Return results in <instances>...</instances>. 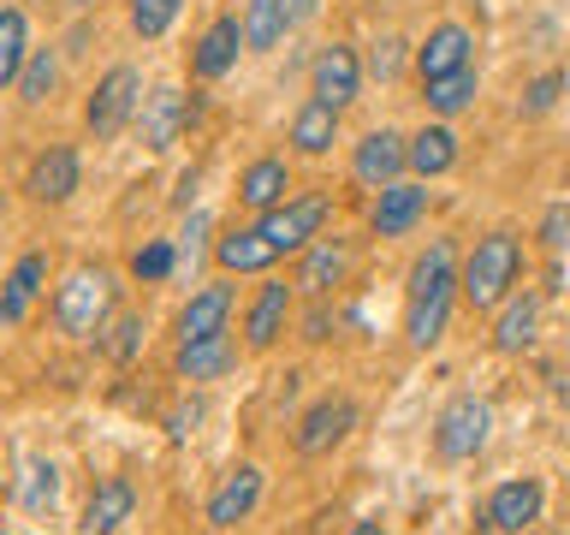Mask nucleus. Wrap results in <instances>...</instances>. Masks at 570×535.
Returning <instances> with one entry per match:
<instances>
[{"mask_svg":"<svg viewBox=\"0 0 570 535\" xmlns=\"http://www.w3.org/2000/svg\"><path fill=\"white\" fill-rule=\"evenodd\" d=\"M78 185H83V160H78L71 143H48V149L30 160V173H24L30 203H42V208L71 203V191H78Z\"/></svg>","mask_w":570,"mask_h":535,"instance_id":"nucleus-9","label":"nucleus"},{"mask_svg":"<svg viewBox=\"0 0 570 535\" xmlns=\"http://www.w3.org/2000/svg\"><path fill=\"white\" fill-rule=\"evenodd\" d=\"M196 422H203V405H185V410H173V417H167V435L185 440V435H196Z\"/></svg>","mask_w":570,"mask_h":535,"instance_id":"nucleus-40","label":"nucleus"},{"mask_svg":"<svg viewBox=\"0 0 570 535\" xmlns=\"http://www.w3.org/2000/svg\"><path fill=\"white\" fill-rule=\"evenodd\" d=\"M303 339H309V346H321V339H327V303H321V310H309V321H303Z\"/></svg>","mask_w":570,"mask_h":535,"instance_id":"nucleus-41","label":"nucleus"},{"mask_svg":"<svg viewBox=\"0 0 570 535\" xmlns=\"http://www.w3.org/2000/svg\"><path fill=\"white\" fill-rule=\"evenodd\" d=\"M142 339H149V315H119L114 321V339H101V346H107V357H114V363H131V357L142 351Z\"/></svg>","mask_w":570,"mask_h":535,"instance_id":"nucleus-36","label":"nucleus"},{"mask_svg":"<svg viewBox=\"0 0 570 535\" xmlns=\"http://www.w3.org/2000/svg\"><path fill=\"white\" fill-rule=\"evenodd\" d=\"M53 499H60V464H48V458L24 464V481H18V506H24V512H53Z\"/></svg>","mask_w":570,"mask_h":535,"instance_id":"nucleus-32","label":"nucleus"},{"mask_svg":"<svg viewBox=\"0 0 570 535\" xmlns=\"http://www.w3.org/2000/svg\"><path fill=\"white\" fill-rule=\"evenodd\" d=\"M541 506H547L541 476L499 481V488L488 494V529H499V535H529V529H534V517H541Z\"/></svg>","mask_w":570,"mask_h":535,"instance_id":"nucleus-13","label":"nucleus"},{"mask_svg":"<svg viewBox=\"0 0 570 535\" xmlns=\"http://www.w3.org/2000/svg\"><path fill=\"white\" fill-rule=\"evenodd\" d=\"M422 221H428V178H410V185L399 178V185H386L368 208L374 239H404V232H416Z\"/></svg>","mask_w":570,"mask_h":535,"instance_id":"nucleus-12","label":"nucleus"},{"mask_svg":"<svg viewBox=\"0 0 570 535\" xmlns=\"http://www.w3.org/2000/svg\"><path fill=\"white\" fill-rule=\"evenodd\" d=\"M285 328H292V285L262 280L249 310H244V351H274Z\"/></svg>","mask_w":570,"mask_h":535,"instance_id":"nucleus-14","label":"nucleus"},{"mask_svg":"<svg viewBox=\"0 0 570 535\" xmlns=\"http://www.w3.org/2000/svg\"><path fill=\"white\" fill-rule=\"evenodd\" d=\"M475 89H481V71H475V66H463V71H452V78L422 84V101H428V114L458 119L463 107H475Z\"/></svg>","mask_w":570,"mask_h":535,"instance_id":"nucleus-30","label":"nucleus"},{"mask_svg":"<svg viewBox=\"0 0 570 535\" xmlns=\"http://www.w3.org/2000/svg\"><path fill=\"white\" fill-rule=\"evenodd\" d=\"M203 239H208V214H203V208H190L185 232H178V268H190L196 256H203Z\"/></svg>","mask_w":570,"mask_h":535,"instance_id":"nucleus-38","label":"nucleus"},{"mask_svg":"<svg viewBox=\"0 0 570 535\" xmlns=\"http://www.w3.org/2000/svg\"><path fill=\"white\" fill-rule=\"evenodd\" d=\"M214 262H220V274H274L279 250L267 244L262 226H226L214 239Z\"/></svg>","mask_w":570,"mask_h":535,"instance_id":"nucleus-19","label":"nucleus"},{"mask_svg":"<svg viewBox=\"0 0 570 535\" xmlns=\"http://www.w3.org/2000/svg\"><path fill=\"white\" fill-rule=\"evenodd\" d=\"M475 54V36H470V25H434L428 30V42L416 48V78L422 84H434V78H452V71H463V66H475L470 60Z\"/></svg>","mask_w":570,"mask_h":535,"instance_id":"nucleus-16","label":"nucleus"},{"mask_svg":"<svg viewBox=\"0 0 570 535\" xmlns=\"http://www.w3.org/2000/svg\"><path fill=\"white\" fill-rule=\"evenodd\" d=\"M66 7H71V12H89V7H96V0H66Z\"/></svg>","mask_w":570,"mask_h":535,"instance_id":"nucleus-44","label":"nucleus"},{"mask_svg":"<svg viewBox=\"0 0 570 535\" xmlns=\"http://www.w3.org/2000/svg\"><path fill=\"white\" fill-rule=\"evenodd\" d=\"M137 114H142V78H137V66H107L101 84L89 89V101H83L89 137H96V143H114Z\"/></svg>","mask_w":570,"mask_h":535,"instance_id":"nucleus-5","label":"nucleus"},{"mask_svg":"<svg viewBox=\"0 0 570 535\" xmlns=\"http://www.w3.org/2000/svg\"><path fill=\"white\" fill-rule=\"evenodd\" d=\"M137 125H142V143H149V149H173L178 132H185V125H196V119H190V101L178 96L173 84H160V89H149V96H142Z\"/></svg>","mask_w":570,"mask_h":535,"instance_id":"nucleus-20","label":"nucleus"},{"mask_svg":"<svg viewBox=\"0 0 570 535\" xmlns=\"http://www.w3.org/2000/svg\"><path fill=\"white\" fill-rule=\"evenodd\" d=\"M114 274L107 268H71V274L53 285V328L66 339H101L107 315H114Z\"/></svg>","mask_w":570,"mask_h":535,"instance_id":"nucleus-3","label":"nucleus"},{"mask_svg":"<svg viewBox=\"0 0 570 535\" xmlns=\"http://www.w3.org/2000/svg\"><path fill=\"white\" fill-rule=\"evenodd\" d=\"M517 280H523V239H517L511 226L481 232L475 250L463 256V303L481 315H493L499 303L517 292Z\"/></svg>","mask_w":570,"mask_h":535,"instance_id":"nucleus-2","label":"nucleus"},{"mask_svg":"<svg viewBox=\"0 0 570 535\" xmlns=\"http://www.w3.org/2000/svg\"><path fill=\"white\" fill-rule=\"evenodd\" d=\"M541 244H547V250H564V244H570V203H552V208L541 214Z\"/></svg>","mask_w":570,"mask_h":535,"instance_id":"nucleus-39","label":"nucleus"},{"mask_svg":"<svg viewBox=\"0 0 570 535\" xmlns=\"http://www.w3.org/2000/svg\"><path fill=\"white\" fill-rule=\"evenodd\" d=\"M356 428V399L351 392H327V399H315L309 410L297 417V435H292V446L303 458H327L338 440H345Z\"/></svg>","mask_w":570,"mask_h":535,"instance_id":"nucleus-8","label":"nucleus"},{"mask_svg":"<svg viewBox=\"0 0 570 535\" xmlns=\"http://www.w3.org/2000/svg\"><path fill=\"white\" fill-rule=\"evenodd\" d=\"M529 535H541V529H529Z\"/></svg>","mask_w":570,"mask_h":535,"instance_id":"nucleus-48","label":"nucleus"},{"mask_svg":"<svg viewBox=\"0 0 570 535\" xmlns=\"http://www.w3.org/2000/svg\"><path fill=\"white\" fill-rule=\"evenodd\" d=\"M534 328H541V298H534V292H511L493 310V351H505V357L529 351L534 346Z\"/></svg>","mask_w":570,"mask_h":535,"instance_id":"nucleus-25","label":"nucleus"},{"mask_svg":"<svg viewBox=\"0 0 570 535\" xmlns=\"http://www.w3.org/2000/svg\"><path fill=\"white\" fill-rule=\"evenodd\" d=\"M351 268H356L351 239H338V232H321V239L297 256V285H303L309 298H327V292H338V285L351 280Z\"/></svg>","mask_w":570,"mask_h":535,"instance_id":"nucleus-10","label":"nucleus"},{"mask_svg":"<svg viewBox=\"0 0 570 535\" xmlns=\"http://www.w3.org/2000/svg\"><path fill=\"white\" fill-rule=\"evenodd\" d=\"M315 7H321V0H297V25H303V18H309Z\"/></svg>","mask_w":570,"mask_h":535,"instance_id":"nucleus-43","label":"nucleus"},{"mask_svg":"<svg viewBox=\"0 0 570 535\" xmlns=\"http://www.w3.org/2000/svg\"><path fill=\"white\" fill-rule=\"evenodd\" d=\"M404 167H410V137H399V132H368L351 149V173L363 178V185H374V191L399 185Z\"/></svg>","mask_w":570,"mask_h":535,"instance_id":"nucleus-17","label":"nucleus"},{"mask_svg":"<svg viewBox=\"0 0 570 535\" xmlns=\"http://www.w3.org/2000/svg\"><path fill=\"white\" fill-rule=\"evenodd\" d=\"M214 333H232V285L226 280L196 285L190 303L178 310V346H190V339H214Z\"/></svg>","mask_w":570,"mask_h":535,"instance_id":"nucleus-18","label":"nucleus"},{"mask_svg":"<svg viewBox=\"0 0 570 535\" xmlns=\"http://www.w3.org/2000/svg\"><path fill=\"white\" fill-rule=\"evenodd\" d=\"M351 535H392V529L381 524V517H363V524H351Z\"/></svg>","mask_w":570,"mask_h":535,"instance_id":"nucleus-42","label":"nucleus"},{"mask_svg":"<svg viewBox=\"0 0 570 535\" xmlns=\"http://www.w3.org/2000/svg\"><path fill=\"white\" fill-rule=\"evenodd\" d=\"M42 285H48V250H24L7 274V292H0V321H7V328H24V315H30V303Z\"/></svg>","mask_w":570,"mask_h":535,"instance_id":"nucleus-22","label":"nucleus"},{"mask_svg":"<svg viewBox=\"0 0 570 535\" xmlns=\"http://www.w3.org/2000/svg\"><path fill=\"white\" fill-rule=\"evenodd\" d=\"M285 196H292V167H285V155H256L249 160L244 178H238V203L262 221V214L279 208Z\"/></svg>","mask_w":570,"mask_h":535,"instance_id":"nucleus-21","label":"nucleus"},{"mask_svg":"<svg viewBox=\"0 0 570 535\" xmlns=\"http://www.w3.org/2000/svg\"><path fill=\"white\" fill-rule=\"evenodd\" d=\"M463 298V262L452 239H428V250L410 262L404 280V339L416 351H434L452 321V303Z\"/></svg>","mask_w":570,"mask_h":535,"instance_id":"nucleus-1","label":"nucleus"},{"mask_svg":"<svg viewBox=\"0 0 570 535\" xmlns=\"http://www.w3.org/2000/svg\"><path fill=\"white\" fill-rule=\"evenodd\" d=\"M338 119H345V114H338L333 101H321V96H309V101H303L297 114H292V132H285V143H292L297 155H309V160H321V155H327L333 143H338Z\"/></svg>","mask_w":570,"mask_h":535,"instance_id":"nucleus-23","label":"nucleus"},{"mask_svg":"<svg viewBox=\"0 0 570 535\" xmlns=\"http://www.w3.org/2000/svg\"><path fill=\"white\" fill-rule=\"evenodd\" d=\"M363 78H368V60L356 54L351 42H327L315 54V66H309V96H321V101H333L338 114L363 96Z\"/></svg>","mask_w":570,"mask_h":535,"instance_id":"nucleus-7","label":"nucleus"},{"mask_svg":"<svg viewBox=\"0 0 570 535\" xmlns=\"http://www.w3.org/2000/svg\"><path fill=\"white\" fill-rule=\"evenodd\" d=\"M7 535H24V529H7Z\"/></svg>","mask_w":570,"mask_h":535,"instance_id":"nucleus-47","label":"nucleus"},{"mask_svg":"<svg viewBox=\"0 0 570 535\" xmlns=\"http://www.w3.org/2000/svg\"><path fill=\"white\" fill-rule=\"evenodd\" d=\"M53 84H60V48L42 42V48L30 54V66H24V78H18L12 96L24 101V107H42V101L53 96Z\"/></svg>","mask_w":570,"mask_h":535,"instance_id":"nucleus-31","label":"nucleus"},{"mask_svg":"<svg viewBox=\"0 0 570 535\" xmlns=\"http://www.w3.org/2000/svg\"><path fill=\"white\" fill-rule=\"evenodd\" d=\"M327 221H333V191H303V196H285L279 208H267L256 226L267 232V244L279 256H303L327 232Z\"/></svg>","mask_w":570,"mask_h":535,"instance_id":"nucleus-4","label":"nucleus"},{"mask_svg":"<svg viewBox=\"0 0 570 535\" xmlns=\"http://www.w3.org/2000/svg\"><path fill=\"white\" fill-rule=\"evenodd\" d=\"M262 488H267V481H262L256 464H238V470H226L220 488L208 494V529H238L244 517L262 506Z\"/></svg>","mask_w":570,"mask_h":535,"instance_id":"nucleus-15","label":"nucleus"},{"mask_svg":"<svg viewBox=\"0 0 570 535\" xmlns=\"http://www.w3.org/2000/svg\"><path fill=\"white\" fill-rule=\"evenodd\" d=\"M458 167V132L452 125H422L416 137H410V173L416 178H440V173H452Z\"/></svg>","mask_w":570,"mask_h":535,"instance_id":"nucleus-28","label":"nucleus"},{"mask_svg":"<svg viewBox=\"0 0 570 535\" xmlns=\"http://www.w3.org/2000/svg\"><path fill=\"white\" fill-rule=\"evenodd\" d=\"M173 268H178V244H173V239H149V244H142L137 256H131V274H137L142 285L167 280Z\"/></svg>","mask_w":570,"mask_h":535,"instance_id":"nucleus-35","label":"nucleus"},{"mask_svg":"<svg viewBox=\"0 0 570 535\" xmlns=\"http://www.w3.org/2000/svg\"><path fill=\"white\" fill-rule=\"evenodd\" d=\"M488 435H493V405L475 399V392H458V399L434 417V453L445 464L481 458V453H488Z\"/></svg>","mask_w":570,"mask_h":535,"instance_id":"nucleus-6","label":"nucleus"},{"mask_svg":"<svg viewBox=\"0 0 570 535\" xmlns=\"http://www.w3.org/2000/svg\"><path fill=\"white\" fill-rule=\"evenodd\" d=\"M24 7H42V0H24Z\"/></svg>","mask_w":570,"mask_h":535,"instance_id":"nucleus-46","label":"nucleus"},{"mask_svg":"<svg viewBox=\"0 0 570 535\" xmlns=\"http://www.w3.org/2000/svg\"><path fill=\"white\" fill-rule=\"evenodd\" d=\"M249 48V30H244V18L238 12H220L214 25L196 36V48H190V71L203 84H214V78H226L232 66H238V54Z\"/></svg>","mask_w":570,"mask_h":535,"instance_id":"nucleus-11","label":"nucleus"},{"mask_svg":"<svg viewBox=\"0 0 570 535\" xmlns=\"http://www.w3.org/2000/svg\"><path fill=\"white\" fill-rule=\"evenodd\" d=\"M30 18L24 7H7L0 12V84L18 89V78H24V66H30Z\"/></svg>","mask_w":570,"mask_h":535,"instance_id":"nucleus-29","label":"nucleus"},{"mask_svg":"<svg viewBox=\"0 0 570 535\" xmlns=\"http://www.w3.org/2000/svg\"><path fill=\"white\" fill-rule=\"evenodd\" d=\"M404 36H381V42H368V78H381V84H392L404 71Z\"/></svg>","mask_w":570,"mask_h":535,"instance_id":"nucleus-37","label":"nucleus"},{"mask_svg":"<svg viewBox=\"0 0 570 535\" xmlns=\"http://www.w3.org/2000/svg\"><path fill=\"white\" fill-rule=\"evenodd\" d=\"M292 25H297V0H244V30L256 54H274Z\"/></svg>","mask_w":570,"mask_h":535,"instance_id":"nucleus-27","label":"nucleus"},{"mask_svg":"<svg viewBox=\"0 0 570 535\" xmlns=\"http://www.w3.org/2000/svg\"><path fill=\"white\" fill-rule=\"evenodd\" d=\"M564 191H570V160H564Z\"/></svg>","mask_w":570,"mask_h":535,"instance_id":"nucleus-45","label":"nucleus"},{"mask_svg":"<svg viewBox=\"0 0 570 535\" xmlns=\"http://www.w3.org/2000/svg\"><path fill=\"white\" fill-rule=\"evenodd\" d=\"M131 512H137V488L125 476H107L96 481V494H89V506H83V535H114L131 524Z\"/></svg>","mask_w":570,"mask_h":535,"instance_id":"nucleus-24","label":"nucleus"},{"mask_svg":"<svg viewBox=\"0 0 570 535\" xmlns=\"http://www.w3.org/2000/svg\"><path fill=\"white\" fill-rule=\"evenodd\" d=\"M232 363H238V339H232V333L190 339V346H178V357H173L178 381H220Z\"/></svg>","mask_w":570,"mask_h":535,"instance_id":"nucleus-26","label":"nucleus"},{"mask_svg":"<svg viewBox=\"0 0 570 535\" xmlns=\"http://www.w3.org/2000/svg\"><path fill=\"white\" fill-rule=\"evenodd\" d=\"M564 89H570V71H559V66H552V71H541V78H534V84L523 89V101H517V114H523V119H547L552 107H559V96H564Z\"/></svg>","mask_w":570,"mask_h":535,"instance_id":"nucleus-34","label":"nucleus"},{"mask_svg":"<svg viewBox=\"0 0 570 535\" xmlns=\"http://www.w3.org/2000/svg\"><path fill=\"white\" fill-rule=\"evenodd\" d=\"M131 30L142 36V42H160V36L173 30V18L185 12V0H131Z\"/></svg>","mask_w":570,"mask_h":535,"instance_id":"nucleus-33","label":"nucleus"}]
</instances>
